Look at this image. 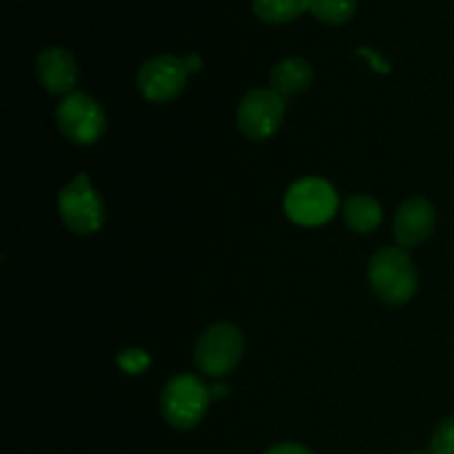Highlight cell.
<instances>
[{
	"label": "cell",
	"mask_w": 454,
	"mask_h": 454,
	"mask_svg": "<svg viewBox=\"0 0 454 454\" xmlns=\"http://www.w3.org/2000/svg\"><path fill=\"white\" fill-rule=\"evenodd\" d=\"M309 12L326 25H344L357 12V0H310Z\"/></svg>",
	"instance_id": "5bb4252c"
},
{
	"label": "cell",
	"mask_w": 454,
	"mask_h": 454,
	"mask_svg": "<svg viewBox=\"0 0 454 454\" xmlns=\"http://www.w3.org/2000/svg\"><path fill=\"white\" fill-rule=\"evenodd\" d=\"M118 366L122 368L127 375H140V372H145L146 368L151 366V357L146 350L129 348L118 355Z\"/></svg>",
	"instance_id": "2e32d148"
},
{
	"label": "cell",
	"mask_w": 454,
	"mask_h": 454,
	"mask_svg": "<svg viewBox=\"0 0 454 454\" xmlns=\"http://www.w3.org/2000/svg\"><path fill=\"white\" fill-rule=\"evenodd\" d=\"M411 454H424V452H411Z\"/></svg>",
	"instance_id": "44dd1931"
},
{
	"label": "cell",
	"mask_w": 454,
	"mask_h": 454,
	"mask_svg": "<svg viewBox=\"0 0 454 454\" xmlns=\"http://www.w3.org/2000/svg\"><path fill=\"white\" fill-rule=\"evenodd\" d=\"M437 224V213L434 207L426 198H408L395 213V239L399 247L412 248L433 235Z\"/></svg>",
	"instance_id": "30bf717a"
},
{
	"label": "cell",
	"mask_w": 454,
	"mask_h": 454,
	"mask_svg": "<svg viewBox=\"0 0 454 454\" xmlns=\"http://www.w3.org/2000/svg\"><path fill=\"white\" fill-rule=\"evenodd\" d=\"M359 53H362V56H366L368 60H371V65H375L380 71H388L390 69V67L386 65V62L381 60V58L377 56L375 51H371V49H359Z\"/></svg>",
	"instance_id": "ac0fdd59"
},
{
	"label": "cell",
	"mask_w": 454,
	"mask_h": 454,
	"mask_svg": "<svg viewBox=\"0 0 454 454\" xmlns=\"http://www.w3.org/2000/svg\"><path fill=\"white\" fill-rule=\"evenodd\" d=\"M428 454H454V417H448L437 426Z\"/></svg>",
	"instance_id": "9a60e30c"
},
{
	"label": "cell",
	"mask_w": 454,
	"mask_h": 454,
	"mask_svg": "<svg viewBox=\"0 0 454 454\" xmlns=\"http://www.w3.org/2000/svg\"><path fill=\"white\" fill-rule=\"evenodd\" d=\"M244 355V335L235 324L220 322L208 326L195 344L193 362L204 375L224 377L238 368Z\"/></svg>",
	"instance_id": "277c9868"
},
{
	"label": "cell",
	"mask_w": 454,
	"mask_h": 454,
	"mask_svg": "<svg viewBox=\"0 0 454 454\" xmlns=\"http://www.w3.org/2000/svg\"><path fill=\"white\" fill-rule=\"evenodd\" d=\"M226 393H229V390H226V386H224V384H217V386H213L211 397H213V399H220V397H224Z\"/></svg>",
	"instance_id": "ffe728a7"
},
{
	"label": "cell",
	"mask_w": 454,
	"mask_h": 454,
	"mask_svg": "<svg viewBox=\"0 0 454 454\" xmlns=\"http://www.w3.org/2000/svg\"><path fill=\"white\" fill-rule=\"evenodd\" d=\"M211 390L195 375H177L164 384L160 411L164 421L176 430H191L207 415Z\"/></svg>",
	"instance_id": "7a4b0ae2"
},
{
	"label": "cell",
	"mask_w": 454,
	"mask_h": 454,
	"mask_svg": "<svg viewBox=\"0 0 454 454\" xmlns=\"http://www.w3.org/2000/svg\"><path fill=\"white\" fill-rule=\"evenodd\" d=\"M344 222L353 233H372V231L380 229L381 220H384V211H381V204L377 202L371 195H350L344 202Z\"/></svg>",
	"instance_id": "7c38bea8"
},
{
	"label": "cell",
	"mask_w": 454,
	"mask_h": 454,
	"mask_svg": "<svg viewBox=\"0 0 454 454\" xmlns=\"http://www.w3.org/2000/svg\"><path fill=\"white\" fill-rule=\"evenodd\" d=\"M284 114H286V105L278 91L266 87L253 89L239 100L238 129L248 140L264 142L279 131Z\"/></svg>",
	"instance_id": "52a82bcc"
},
{
	"label": "cell",
	"mask_w": 454,
	"mask_h": 454,
	"mask_svg": "<svg viewBox=\"0 0 454 454\" xmlns=\"http://www.w3.org/2000/svg\"><path fill=\"white\" fill-rule=\"evenodd\" d=\"M310 0H253V12L266 25H286L309 12Z\"/></svg>",
	"instance_id": "4fadbf2b"
},
{
	"label": "cell",
	"mask_w": 454,
	"mask_h": 454,
	"mask_svg": "<svg viewBox=\"0 0 454 454\" xmlns=\"http://www.w3.org/2000/svg\"><path fill=\"white\" fill-rule=\"evenodd\" d=\"M35 78L51 96H69L78 82V62L65 47H47L35 58Z\"/></svg>",
	"instance_id": "9c48e42d"
},
{
	"label": "cell",
	"mask_w": 454,
	"mask_h": 454,
	"mask_svg": "<svg viewBox=\"0 0 454 454\" xmlns=\"http://www.w3.org/2000/svg\"><path fill=\"white\" fill-rule=\"evenodd\" d=\"M189 80L184 58L160 53L137 71V89L151 102H168L180 96Z\"/></svg>",
	"instance_id": "ba28073f"
},
{
	"label": "cell",
	"mask_w": 454,
	"mask_h": 454,
	"mask_svg": "<svg viewBox=\"0 0 454 454\" xmlns=\"http://www.w3.org/2000/svg\"><path fill=\"white\" fill-rule=\"evenodd\" d=\"M264 454H313V452H310L306 446H301V443L284 442V443H278V446L269 448Z\"/></svg>",
	"instance_id": "e0dca14e"
},
{
	"label": "cell",
	"mask_w": 454,
	"mask_h": 454,
	"mask_svg": "<svg viewBox=\"0 0 454 454\" xmlns=\"http://www.w3.org/2000/svg\"><path fill=\"white\" fill-rule=\"evenodd\" d=\"M56 124L62 136L80 146L96 145L106 131V114L89 93L74 91L56 106Z\"/></svg>",
	"instance_id": "5b68a950"
},
{
	"label": "cell",
	"mask_w": 454,
	"mask_h": 454,
	"mask_svg": "<svg viewBox=\"0 0 454 454\" xmlns=\"http://www.w3.org/2000/svg\"><path fill=\"white\" fill-rule=\"evenodd\" d=\"M337 191L319 177H304L288 189L284 211L288 220L301 226H322L333 220L337 211Z\"/></svg>",
	"instance_id": "8992f818"
},
{
	"label": "cell",
	"mask_w": 454,
	"mask_h": 454,
	"mask_svg": "<svg viewBox=\"0 0 454 454\" xmlns=\"http://www.w3.org/2000/svg\"><path fill=\"white\" fill-rule=\"evenodd\" d=\"M184 65L186 69H189V74L191 71H200V67H202V58H200L198 53H189V56L184 58Z\"/></svg>",
	"instance_id": "d6986e66"
},
{
	"label": "cell",
	"mask_w": 454,
	"mask_h": 454,
	"mask_svg": "<svg viewBox=\"0 0 454 454\" xmlns=\"http://www.w3.org/2000/svg\"><path fill=\"white\" fill-rule=\"evenodd\" d=\"M368 284L388 306H403L415 297L419 279L411 255L399 247H384L368 262Z\"/></svg>",
	"instance_id": "6da1fadb"
},
{
	"label": "cell",
	"mask_w": 454,
	"mask_h": 454,
	"mask_svg": "<svg viewBox=\"0 0 454 454\" xmlns=\"http://www.w3.org/2000/svg\"><path fill=\"white\" fill-rule=\"evenodd\" d=\"M313 67L304 58H284L270 69V89L282 98L304 93L313 84Z\"/></svg>",
	"instance_id": "8fae6325"
},
{
	"label": "cell",
	"mask_w": 454,
	"mask_h": 454,
	"mask_svg": "<svg viewBox=\"0 0 454 454\" xmlns=\"http://www.w3.org/2000/svg\"><path fill=\"white\" fill-rule=\"evenodd\" d=\"M58 213L71 233L93 235L105 224V202L87 173H78L58 193Z\"/></svg>",
	"instance_id": "3957f363"
}]
</instances>
